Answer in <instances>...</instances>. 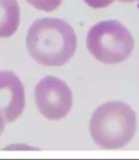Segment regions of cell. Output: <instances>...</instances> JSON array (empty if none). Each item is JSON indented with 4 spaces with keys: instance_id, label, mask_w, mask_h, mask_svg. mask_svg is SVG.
<instances>
[{
    "instance_id": "10",
    "label": "cell",
    "mask_w": 139,
    "mask_h": 160,
    "mask_svg": "<svg viewBox=\"0 0 139 160\" xmlns=\"http://www.w3.org/2000/svg\"><path fill=\"white\" fill-rule=\"evenodd\" d=\"M121 2H135V1H138V0H118Z\"/></svg>"
},
{
    "instance_id": "1",
    "label": "cell",
    "mask_w": 139,
    "mask_h": 160,
    "mask_svg": "<svg viewBox=\"0 0 139 160\" xmlns=\"http://www.w3.org/2000/svg\"><path fill=\"white\" fill-rule=\"evenodd\" d=\"M27 48L31 57L43 66L67 64L77 49V35L69 23L57 18L34 21L27 34Z\"/></svg>"
},
{
    "instance_id": "2",
    "label": "cell",
    "mask_w": 139,
    "mask_h": 160,
    "mask_svg": "<svg viewBox=\"0 0 139 160\" xmlns=\"http://www.w3.org/2000/svg\"><path fill=\"white\" fill-rule=\"evenodd\" d=\"M89 128L93 142L100 148H124L136 134V113L127 103L108 101L93 112Z\"/></svg>"
},
{
    "instance_id": "4",
    "label": "cell",
    "mask_w": 139,
    "mask_h": 160,
    "mask_svg": "<svg viewBox=\"0 0 139 160\" xmlns=\"http://www.w3.org/2000/svg\"><path fill=\"white\" fill-rule=\"evenodd\" d=\"M35 103L40 113L52 121L66 118L72 107V91L64 80L46 76L34 90Z\"/></svg>"
},
{
    "instance_id": "8",
    "label": "cell",
    "mask_w": 139,
    "mask_h": 160,
    "mask_svg": "<svg viewBox=\"0 0 139 160\" xmlns=\"http://www.w3.org/2000/svg\"><path fill=\"white\" fill-rule=\"evenodd\" d=\"M83 1L93 9H101V8H106L111 6L115 0H83Z\"/></svg>"
},
{
    "instance_id": "7",
    "label": "cell",
    "mask_w": 139,
    "mask_h": 160,
    "mask_svg": "<svg viewBox=\"0 0 139 160\" xmlns=\"http://www.w3.org/2000/svg\"><path fill=\"white\" fill-rule=\"evenodd\" d=\"M25 1L35 9L45 12L54 11L62 2V0H25Z\"/></svg>"
},
{
    "instance_id": "9",
    "label": "cell",
    "mask_w": 139,
    "mask_h": 160,
    "mask_svg": "<svg viewBox=\"0 0 139 160\" xmlns=\"http://www.w3.org/2000/svg\"><path fill=\"white\" fill-rule=\"evenodd\" d=\"M5 124H6V120L0 115V135L2 134L3 129H5Z\"/></svg>"
},
{
    "instance_id": "6",
    "label": "cell",
    "mask_w": 139,
    "mask_h": 160,
    "mask_svg": "<svg viewBox=\"0 0 139 160\" xmlns=\"http://www.w3.org/2000/svg\"><path fill=\"white\" fill-rule=\"evenodd\" d=\"M20 24V6L17 0H0V38L12 36Z\"/></svg>"
},
{
    "instance_id": "3",
    "label": "cell",
    "mask_w": 139,
    "mask_h": 160,
    "mask_svg": "<svg viewBox=\"0 0 139 160\" xmlns=\"http://www.w3.org/2000/svg\"><path fill=\"white\" fill-rule=\"evenodd\" d=\"M87 48L103 64H118L132 54L135 40L129 30L116 20H106L94 24L87 35Z\"/></svg>"
},
{
    "instance_id": "5",
    "label": "cell",
    "mask_w": 139,
    "mask_h": 160,
    "mask_svg": "<svg viewBox=\"0 0 139 160\" xmlns=\"http://www.w3.org/2000/svg\"><path fill=\"white\" fill-rule=\"evenodd\" d=\"M24 108V87L20 78L13 71H0V115L6 122H14L23 113Z\"/></svg>"
}]
</instances>
